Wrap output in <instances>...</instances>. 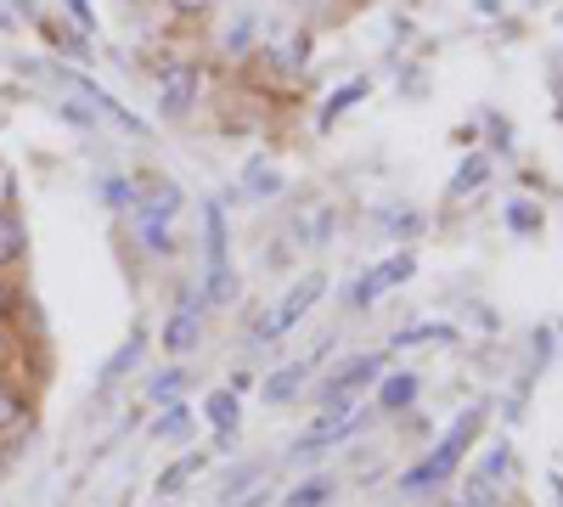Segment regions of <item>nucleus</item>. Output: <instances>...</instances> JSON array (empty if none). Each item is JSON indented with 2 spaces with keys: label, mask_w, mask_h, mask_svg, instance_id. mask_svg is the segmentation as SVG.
I'll list each match as a JSON object with an SVG mask.
<instances>
[{
  "label": "nucleus",
  "mask_w": 563,
  "mask_h": 507,
  "mask_svg": "<svg viewBox=\"0 0 563 507\" xmlns=\"http://www.w3.org/2000/svg\"><path fill=\"white\" fill-rule=\"evenodd\" d=\"M479 429H485V406H467L462 418H456V423H451V429L440 434V445H434V451L422 456V463H417V469H411V474L400 480V491H406V496L440 491V485H445V480H451V474L462 469V456H467V445L479 440Z\"/></svg>",
  "instance_id": "f257e3e1"
},
{
  "label": "nucleus",
  "mask_w": 563,
  "mask_h": 507,
  "mask_svg": "<svg viewBox=\"0 0 563 507\" xmlns=\"http://www.w3.org/2000/svg\"><path fill=\"white\" fill-rule=\"evenodd\" d=\"M203 299L231 305L238 299V271H231V220L225 203H203Z\"/></svg>",
  "instance_id": "f03ea898"
},
{
  "label": "nucleus",
  "mask_w": 563,
  "mask_h": 507,
  "mask_svg": "<svg viewBox=\"0 0 563 507\" xmlns=\"http://www.w3.org/2000/svg\"><path fill=\"white\" fill-rule=\"evenodd\" d=\"M321 294H327V276H321V271L299 276V288H288V294H282V299L254 321V344H276L282 333H294V321H305V310H310Z\"/></svg>",
  "instance_id": "7ed1b4c3"
},
{
  "label": "nucleus",
  "mask_w": 563,
  "mask_h": 507,
  "mask_svg": "<svg viewBox=\"0 0 563 507\" xmlns=\"http://www.w3.org/2000/svg\"><path fill=\"white\" fill-rule=\"evenodd\" d=\"M355 429H361V406H355V400H350V406H333V411H321V418L305 429V440H294V445H288V456H294V463H310V456L344 445Z\"/></svg>",
  "instance_id": "20e7f679"
},
{
  "label": "nucleus",
  "mask_w": 563,
  "mask_h": 507,
  "mask_svg": "<svg viewBox=\"0 0 563 507\" xmlns=\"http://www.w3.org/2000/svg\"><path fill=\"white\" fill-rule=\"evenodd\" d=\"M57 79L68 85V90H79V102L90 108V113H102V119H113L124 135H147V119H135L119 97H113V90H102L97 79H90V74H79V68H57Z\"/></svg>",
  "instance_id": "39448f33"
},
{
  "label": "nucleus",
  "mask_w": 563,
  "mask_h": 507,
  "mask_svg": "<svg viewBox=\"0 0 563 507\" xmlns=\"http://www.w3.org/2000/svg\"><path fill=\"white\" fill-rule=\"evenodd\" d=\"M384 378V355H350L339 373H327V384H321V406L333 411V406H350L366 384H378Z\"/></svg>",
  "instance_id": "423d86ee"
},
{
  "label": "nucleus",
  "mask_w": 563,
  "mask_h": 507,
  "mask_svg": "<svg viewBox=\"0 0 563 507\" xmlns=\"http://www.w3.org/2000/svg\"><path fill=\"white\" fill-rule=\"evenodd\" d=\"M158 344H164L169 355H192V350L203 344V294H198V288L180 294V305H175V316L164 321Z\"/></svg>",
  "instance_id": "0eeeda50"
},
{
  "label": "nucleus",
  "mask_w": 563,
  "mask_h": 507,
  "mask_svg": "<svg viewBox=\"0 0 563 507\" xmlns=\"http://www.w3.org/2000/svg\"><path fill=\"white\" fill-rule=\"evenodd\" d=\"M198 85H203V74L192 63H169L158 74V113L164 119H186V113H192V102H198Z\"/></svg>",
  "instance_id": "6e6552de"
},
{
  "label": "nucleus",
  "mask_w": 563,
  "mask_h": 507,
  "mask_svg": "<svg viewBox=\"0 0 563 507\" xmlns=\"http://www.w3.org/2000/svg\"><path fill=\"white\" fill-rule=\"evenodd\" d=\"M411 271H417L411 254H389L384 265H372L361 283L350 288V310H372V305H378V294H389L395 283H411Z\"/></svg>",
  "instance_id": "1a4fd4ad"
},
{
  "label": "nucleus",
  "mask_w": 563,
  "mask_h": 507,
  "mask_svg": "<svg viewBox=\"0 0 563 507\" xmlns=\"http://www.w3.org/2000/svg\"><path fill=\"white\" fill-rule=\"evenodd\" d=\"M507 469H512V445L501 440V445H490L485 469L474 474V485H467V507H496V496H501V480H507Z\"/></svg>",
  "instance_id": "9d476101"
},
{
  "label": "nucleus",
  "mask_w": 563,
  "mask_h": 507,
  "mask_svg": "<svg viewBox=\"0 0 563 507\" xmlns=\"http://www.w3.org/2000/svg\"><path fill=\"white\" fill-rule=\"evenodd\" d=\"M203 418L214 423V440H220V445H238V429H243V406H238V395H231V389H214V395L203 400Z\"/></svg>",
  "instance_id": "9b49d317"
},
{
  "label": "nucleus",
  "mask_w": 563,
  "mask_h": 507,
  "mask_svg": "<svg viewBox=\"0 0 563 507\" xmlns=\"http://www.w3.org/2000/svg\"><path fill=\"white\" fill-rule=\"evenodd\" d=\"M417 389H422L417 373H384V378H378V406H384V411H406V406L417 400Z\"/></svg>",
  "instance_id": "f8f14e48"
},
{
  "label": "nucleus",
  "mask_w": 563,
  "mask_h": 507,
  "mask_svg": "<svg viewBox=\"0 0 563 507\" xmlns=\"http://www.w3.org/2000/svg\"><path fill=\"white\" fill-rule=\"evenodd\" d=\"M305 378H310V361L282 366V373H271V378H265V400H271V406H288V400L305 389Z\"/></svg>",
  "instance_id": "ddd939ff"
},
{
  "label": "nucleus",
  "mask_w": 563,
  "mask_h": 507,
  "mask_svg": "<svg viewBox=\"0 0 563 507\" xmlns=\"http://www.w3.org/2000/svg\"><path fill=\"white\" fill-rule=\"evenodd\" d=\"M23 249H29V225H23V214L0 209V271L18 265V260H23Z\"/></svg>",
  "instance_id": "4468645a"
},
{
  "label": "nucleus",
  "mask_w": 563,
  "mask_h": 507,
  "mask_svg": "<svg viewBox=\"0 0 563 507\" xmlns=\"http://www.w3.org/2000/svg\"><path fill=\"white\" fill-rule=\"evenodd\" d=\"M130 214H135V238H141V249H153V254L164 260V254L175 249V243H169V220H158L153 209H141V203H135Z\"/></svg>",
  "instance_id": "2eb2a0df"
},
{
  "label": "nucleus",
  "mask_w": 563,
  "mask_h": 507,
  "mask_svg": "<svg viewBox=\"0 0 563 507\" xmlns=\"http://www.w3.org/2000/svg\"><path fill=\"white\" fill-rule=\"evenodd\" d=\"M485 180H490V158L474 153V158H462V169L451 175V187H445V192H451V198H467V192H479Z\"/></svg>",
  "instance_id": "dca6fc26"
},
{
  "label": "nucleus",
  "mask_w": 563,
  "mask_h": 507,
  "mask_svg": "<svg viewBox=\"0 0 563 507\" xmlns=\"http://www.w3.org/2000/svg\"><path fill=\"white\" fill-rule=\"evenodd\" d=\"M411 344H456V328L451 321H417V328L395 333V350H411Z\"/></svg>",
  "instance_id": "f3484780"
},
{
  "label": "nucleus",
  "mask_w": 563,
  "mask_h": 507,
  "mask_svg": "<svg viewBox=\"0 0 563 507\" xmlns=\"http://www.w3.org/2000/svg\"><path fill=\"white\" fill-rule=\"evenodd\" d=\"M203 463H209V456H203V451H186V456H180V463H175V469H164V474H158V491H164V496H175V491H186V485H192V474H203Z\"/></svg>",
  "instance_id": "a211bd4d"
},
{
  "label": "nucleus",
  "mask_w": 563,
  "mask_h": 507,
  "mask_svg": "<svg viewBox=\"0 0 563 507\" xmlns=\"http://www.w3.org/2000/svg\"><path fill=\"white\" fill-rule=\"evenodd\" d=\"M333 491H339V480H333V474H316V480L294 485L282 507H321V502H333Z\"/></svg>",
  "instance_id": "6ab92c4d"
},
{
  "label": "nucleus",
  "mask_w": 563,
  "mask_h": 507,
  "mask_svg": "<svg viewBox=\"0 0 563 507\" xmlns=\"http://www.w3.org/2000/svg\"><path fill=\"white\" fill-rule=\"evenodd\" d=\"M141 350H147V328H135V333L124 339V350H119V355H113V361L102 366V384H119V378L130 373V366L141 361Z\"/></svg>",
  "instance_id": "aec40b11"
},
{
  "label": "nucleus",
  "mask_w": 563,
  "mask_h": 507,
  "mask_svg": "<svg viewBox=\"0 0 563 507\" xmlns=\"http://www.w3.org/2000/svg\"><path fill=\"white\" fill-rule=\"evenodd\" d=\"M102 203H108V209H119V214H130V209L141 203L135 180H130V175H102Z\"/></svg>",
  "instance_id": "412c9836"
},
{
  "label": "nucleus",
  "mask_w": 563,
  "mask_h": 507,
  "mask_svg": "<svg viewBox=\"0 0 563 507\" xmlns=\"http://www.w3.org/2000/svg\"><path fill=\"white\" fill-rule=\"evenodd\" d=\"M180 395H186V373H180V366H169V373H158L147 384V400L153 406H180Z\"/></svg>",
  "instance_id": "4be33fe9"
},
{
  "label": "nucleus",
  "mask_w": 563,
  "mask_h": 507,
  "mask_svg": "<svg viewBox=\"0 0 563 507\" xmlns=\"http://www.w3.org/2000/svg\"><path fill=\"white\" fill-rule=\"evenodd\" d=\"M153 434H158V440H186V434H192V411H186V406H164L158 423H153Z\"/></svg>",
  "instance_id": "5701e85b"
},
{
  "label": "nucleus",
  "mask_w": 563,
  "mask_h": 507,
  "mask_svg": "<svg viewBox=\"0 0 563 507\" xmlns=\"http://www.w3.org/2000/svg\"><path fill=\"white\" fill-rule=\"evenodd\" d=\"M507 232H525V238L541 232V209L525 203V198H512V203H507Z\"/></svg>",
  "instance_id": "b1692460"
},
{
  "label": "nucleus",
  "mask_w": 563,
  "mask_h": 507,
  "mask_svg": "<svg viewBox=\"0 0 563 507\" xmlns=\"http://www.w3.org/2000/svg\"><path fill=\"white\" fill-rule=\"evenodd\" d=\"M361 97H366V85H361V79H355V85H344L339 97H327V108H321V124H333L339 113H350V108H355Z\"/></svg>",
  "instance_id": "393cba45"
},
{
  "label": "nucleus",
  "mask_w": 563,
  "mask_h": 507,
  "mask_svg": "<svg viewBox=\"0 0 563 507\" xmlns=\"http://www.w3.org/2000/svg\"><path fill=\"white\" fill-rule=\"evenodd\" d=\"M23 423V400L7 389V384H0V434H7V429H18Z\"/></svg>",
  "instance_id": "a878e982"
},
{
  "label": "nucleus",
  "mask_w": 563,
  "mask_h": 507,
  "mask_svg": "<svg viewBox=\"0 0 563 507\" xmlns=\"http://www.w3.org/2000/svg\"><path fill=\"white\" fill-rule=\"evenodd\" d=\"M63 12L74 18V29H79V34L97 29V7H90V0H63Z\"/></svg>",
  "instance_id": "bb28decb"
},
{
  "label": "nucleus",
  "mask_w": 563,
  "mask_h": 507,
  "mask_svg": "<svg viewBox=\"0 0 563 507\" xmlns=\"http://www.w3.org/2000/svg\"><path fill=\"white\" fill-rule=\"evenodd\" d=\"M243 187L260 192V198H271V192H282V180H276L271 169H249V175H243Z\"/></svg>",
  "instance_id": "cd10ccee"
},
{
  "label": "nucleus",
  "mask_w": 563,
  "mask_h": 507,
  "mask_svg": "<svg viewBox=\"0 0 563 507\" xmlns=\"http://www.w3.org/2000/svg\"><path fill=\"white\" fill-rule=\"evenodd\" d=\"M384 225H389V232H400V238H411V232H422V214H400V209H389Z\"/></svg>",
  "instance_id": "c85d7f7f"
},
{
  "label": "nucleus",
  "mask_w": 563,
  "mask_h": 507,
  "mask_svg": "<svg viewBox=\"0 0 563 507\" xmlns=\"http://www.w3.org/2000/svg\"><path fill=\"white\" fill-rule=\"evenodd\" d=\"M63 119H68V124H79V130H90V124H97L85 102H63Z\"/></svg>",
  "instance_id": "c756f323"
},
{
  "label": "nucleus",
  "mask_w": 563,
  "mask_h": 507,
  "mask_svg": "<svg viewBox=\"0 0 563 507\" xmlns=\"http://www.w3.org/2000/svg\"><path fill=\"white\" fill-rule=\"evenodd\" d=\"M164 7H169V12H186V18H192V12H209L214 0H164Z\"/></svg>",
  "instance_id": "7c9ffc66"
},
{
  "label": "nucleus",
  "mask_w": 563,
  "mask_h": 507,
  "mask_svg": "<svg viewBox=\"0 0 563 507\" xmlns=\"http://www.w3.org/2000/svg\"><path fill=\"white\" fill-rule=\"evenodd\" d=\"M7 310H12V288H7V283H0V316H7Z\"/></svg>",
  "instance_id": "2f4dec72"
},
{
  "label": "nucleus",
  "mask_w": 563,
  "mask_h": 507,
  "mask_svg": "<svg viewBox=\"0 0 563 507\" xmlns=\"http://www.w3.org/2000/svg\"><path fill=\"white\" fill-rule=\"evenodd\" d=\"M0 209H7V180H0Z\"/></svg>",
  "instance_id": "473e14b6"
},
{
  "label": "nucleus",
  "mask_w": 563,
  "mask_h": 507,
  "mask_svg": "<svg viewBox=\"0 0 563 507\" xmlns=\"http://www.w3.org/2000/svg\"><path fill=\"white\" fill-rule=\"evenodd\" d=\"M0 29H7V12H0Z\"/></svg>",
  "instance_id": "72a5a7b5"
},
{
  "label": "nucleus",
  "mask_w": 563,
  "mask_h": 507,
  "mask_svg": "<svg viewBox=\"0 0 563 507\" xmlns=\"http://www.w3.org/2000/svg\"><path fill=\"white\" fill-rule=\"evenodd\" d=\"M0 344H7V339H0Z\"/></svg>",
  "instance_id": "f704fd0d"
}]
</instances>
